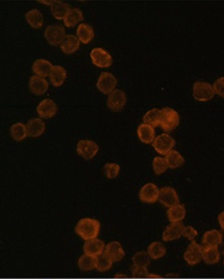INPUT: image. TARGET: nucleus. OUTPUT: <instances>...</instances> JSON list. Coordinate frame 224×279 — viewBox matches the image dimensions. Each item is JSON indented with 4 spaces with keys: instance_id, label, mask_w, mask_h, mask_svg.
<instances>
[{
    "instance_id": "1",
    "label": "nucleus",
    "mask_w": 224,
    "mask_h": 279,
    "mask_svg": "<svg viewBox=\"0 0 224 279\" xmlns=\"http://www.w3.org/2000/svg\"><path fill=\"white\" fill-rule=\"evenodd\" d=\"M76 234L85 242L97 239L100 232V222L94 218H82L75 227Z\"/></svg>"
},
{
    "instance_id": "2",
    "label": "nucleus",
    "mask_w": 224,
    "mask_h": 279,
    "mask_svg": "<svg viewBox=\"0 0 224 279\" xmlns=\"http://www.w3.org/2000/svg\"><path fill=\"white\" fill-rule=\"evenodd\" d=\"M215 90L213 85L205 81H196L193 86V97L199 102H208L213 99Z\"/></svg>"
},
{
    "instance_id": "3",
    "label": "nucleus",
    "mask_w": 224,
    "mask_h": 279,
    "mask_svg": "<svg viewBox=\"0 0 224 279\" xmlns=\"http://www.w3.org/2000/svg\"><path fill=\"white\" fill-rule=\"evenodd\" d=\"M179 124V115L171 108H164L161 110L160 127L165 132L173 131Z\"/></svg>"
},
{
    "instance_id": "4",
    "label": "nucleus",
    "mask_w": 224,
    "mask_h": 279,
    "mask_svg": "<svg viewBox=\"0 0 224 279\" xmlns=\"http://www.w3.org/2000/svg\"><path fill=\"white\" fill-rule=\"evenodd\" d=\"M203 252L204 246L193 241L184 253V259L189 265L195 266L203 260Z\"/></svg>"
},
{
    "instance_id": "5",
    "label": "nucleus",
    "mask_w": 224,
    "mask_h": 279,
    "mask_svg": "<svg viewBox=\"0 0 224 279\" xmlns=\"http://www.w3.org/2000/svg\"><path fill=\"white\" fill-rule=\"evenodd\" d=\"M175 146V140L174 138L171 137L168 133L160 134L155 138L153 141V147L154 149L162 155H167L171 150H173V147Z\"/></svg>"
},
{
    "instance_id": "6",
    "label": "nucleus",
    "mask_w": 224,
    "mask_h": 279,
    "mask_svg": "<svg viewBox=\"0 0 224 279\" xmlns=\"http://www.w3.org/2000/svg\"><path fill=\"white\" fill-rule=\"evenodd\" d=\"M126 104V95L121 89H114L108 95L107 107L113 112H120Z\"/></svg>"
},
{
    "instance_id": "7",
    "label": "nucleus",
    "mask_w": 224,
    "mask_h": 279,
    "mask_svg": "<svg viewBox=\"0 0 224 279\" xmlns=\"http://www.w3.org/2000/svg\"><path fill=\"white\" fill-rule=\"evenodd\" d=\"M117 79L110 72H102L97 81V88L104 95H110L112 91L116 89Z\"/></svg>"
},
{
    "instance_id": "8",
    "label": "nucleus",
    "mask_w": 224,
    "mask_h": 279,
    "mask_svg": "<svg viewBox=\"0 0 224 279\" xmlns=\"http://www.w3.org/2000/svg\"><path fill=\"white\" fill-rule=\"evenodd\" d=\"M45 39L48 41L49 44L53 46H59L62 44L64 41L66 35H65V30L61 26L58 25H53L49 26L46 28L44 32Z\"/></svg>"
},
{
    "instance_id": "9",
    "label": "nucleus",
    "mask_w": 224,
    "mask_h": 279,
    "mask_svg": "<svg viewBox=\"0 0 224 279\" xmlns=\"http://www.w3.org/2000/svg\"><path fill=\"white\" fill-rule=\"evenodd\" d=\"M99 146L93 140H80L77 145V152L85 159H92L98 152Z\"/></svg>"
},
{
    "instance_id": "10",
    "label": "nucleus",
    "mask_w": 224,
    "mask_h": 279,
    "mask_svg": "<svg viewBox=\"0 0 224 279\" xmlns=\"http://www.w3.org/2000/svg\"><path fill=\"white\" fill-rule=\"evenodd\" d=\"M159 188L153 183H148L144 185L139 193V198L144 203H155L159 198Z\"/></svg>"
},
{
    "instance_id": "11",
    "label": "nucleus",
    "mask_w": 224,
    "mask_h": 279,
    "mask_svg": "<svg viewBox=\"0 0 224 279\" xmlns=\"http://www.w3.org/2000/svg\"><path fill=\"white\" fill-rule=\"evenodd\" d=\"M90 56H91L93 64L99 68H107L112 64L111 55L102 48H94Z\"/></svg>"
},
{
    "instance_id": "12",
    "label": "nucleus",
    "mask_w": 224,
    "mask_h": 279,
    "mask_svg": "<svg viewBox=\"0 0 224 279\" xmlns=\"http://www.w3.org/2000/svg\"><path fill=\"white\" fill-rule=\"evenodd\" d=\"M184 225L182 222H171L167 225L162 234V240L164 242H172L178 240L183 236Z\"/></svg>"
},
{
    "instance_id": "13",
    "label": "nucleus",
    "mask_w": 224,
    "mask_h": 279,
    "mask_svg": "<svg viewBox=\"0 0 224 279\" xmlns=\"http://www.w3.org/2000/svg\"><path fill=\"white\" fill-rule=\"evenodd\" d=\"M159 202L166 206V207H171L174 205L179 204V198L176 193V191L172 187H163L160 189L159 192Z\"/></svg>"
},
{
    "instance_id": "14",
    "label": "nucleus",
    "mask_w": 224,
    "mask_h": 279,
    "mask_svg": "<svg viewBox=\"0 0 224 279\" xmlns=\"http://www.w3.org/2000/svg\"><path fill=\"white\" fill-rule=\"evenodd\" d=\"M57 105L50 99L43 100L37 107V113L43 119H50L57 113Z\"/></svg>"
},
{
    "instance_id": "15",
    "label": "nucleus",
    "mask_w": 224,
    "mask_h": 279,
    "mask_svg": "<svg viewBox=\"0 0 224 279\" xmlns=\"http://www.w3.org/2000/svg\"><path fill=\"white\" fill-rule=\"evenodd\" d=\"M223 236L217 229H211L206 231L202 238V245L205 248H218L222 244Z\"/></svg>"
},
{
    "instance_id": "16",
    "label": "nucleus",
    "mask_w": 224,
    "mask_h": 279,
    "mask_svg": "<svg viewBox=\"0 0 224 279\" xmlns=\"http://www.w3.org/2000/svg\"><path fill=\"white\" fill-rule=\"evenodd\" d=\"M106 245L103 241L99 239H93L85 242L84 244V253L86 255L92 256V257H97V256L104 253Z\"/></svg>"
},
{
    "instance_id": "17",
    "label": "nucleus",
    "mask_w": 224,
    "mask_h": 279,
    "mask_svg": "<svg viewBox=\"0 0 224 279\" xmlns=\"http://www.w3.org/2000/svg\"><path fill=\"white\" fill-rule=\"evenodd\" d=\"M104 253L108 256V257L112 260V262H119L123 259L125 252L118 242H111L108 245H106Z\"/></svg>"
},
{
    "instance_id": "18",
    "label": "nucleus",
    "mask_w": 224,
    "mask_h": 279,
    "mask_svg": "<svg viewBox=\"0 0 224 279\" xmlns=\"http://www.w3.org/2000/svg\"><path fill=\"white\" fill-rule=\"evenodd\" d=\"M29 88H30L31 92H33L34 95L42 96L48 89V82L44 77L34 75V76L30 77Z\"/></svg>"
},
{
    "instance_id": "19",
    "label": "nucleus",
    "mask_w": 224,
    "mask_h": 279,
    "mask_svg": "<svg viewBox=\"0 0 224 279\" xmlns=\"http://www.w3.org/2000/svg\"><path fill=\"white\" fill-rule=\"evenodd\" d=\"M53 65L51 64V62H49L48 60L45 59H38L33 63L32 66V70L34 71V73L38 76L41 77H46L49 76L52 69H53Z\"/></svg>"
},
{
    "instance_id": "20",
    "label": "nucleus",
    "mask_w": 224,
    "mask_h": 279,
    "mask_svg": "<svg viewBox=\"0 0 224 279\" xmlns=\"http://www.w3.org/2000/svg\"><path fill=\"white\" fill-rule=\"evenodd\" d=\"M166 214L170 222H181L186 217V207L183 204L171 206L168 208Z\"/></svg>"
},
{
    "instance_id": "21",
    "label": "nucleus",
    "mask_w": 224,
    "mask_h": 279,
    "mask_svg": "<svg viewBox=\"0 0 224 279\" xmlns=\"http://www.w3.org/2000/svg\"><path fill=\"white\" fill-rule=\"evenodd\" d=\"M138 136L142 142L146 144L153 143L155 140V129L153 126L143 123L138 128Z\"/></svg>"
},
{
    "instance_id": "22",
    "label": "nucleus",
    "mask_w": 224,
    "mask_h": 279,
    "mask_svg": "<svg viewBox=\"0 0 224 279\" xmlns=\"http://www.w3.org/2000/svg\"><path fill=\"white\" fill-rule=\"evenodd\" d=\"M80 48V40L78 37L69 35L66 36L62 44L60 45V49L65 54H73Z\"/></svg>"
},
{
    "instance_id": "23",
    "label": "nucleus",
    "mask_w": 224,
    "mask_h": 279,
    "mask_svg": "<svg viewBox=\"0 0 224 279\" xmlns=\"http://www.w3.org/2000/svg\"><path fill=\"white\" fill-rule=\"evenodd\" d=\"M27 126V131H28V136L30 137H38L42 135L45 131V123L39 119V118H34L28 121L26 124Z\"/></svg>"
},
{
    "instance_id": "24",
    "label": "nucleus",
    "mask_w": 224,
    "mask_h": 279,
    "mask_svg": "<svg viewBox=\"0 0 224 279\" xmlns=\"http://www.w3.org/2000/svg\"><path fill=\"white\" fill-rule=\"evenodd\" d=\"M77 36L83 44H89L94 39L95 33L93 28L88 24H81L77 30Z\"/></svg>"
},
{
    "instance_id": "25",
    "label": "nucleus",
    "mask_w": 224,
    "mask_h": 279,
    "mask_svg": "<svg viewBox=\"0 0 224 279\" xmlns=\"http://www.w3.org/2000/svg\"><path fill=\"white\" fill-rule=\"evenodd\" d=\"M71 10V6L62 1H53L51 5V13L56 19H64Z\"/></svg>"
},
{
    "instance_id": "26",
    "label": "nucleus",
    "mask_w": 224,
    "mask_h": 279,
    "mask_svg": "<svg viewBox=\"0 0 224 279\" xmlns=\"http://www.w3.org/2000/svg\"><path fill=\"white\" fill-rule=\"evenodd\" d=\"M49 78L53 86H61L66 78V70L62 66L55 65L49 75Z\"/></svg>"
},
{
    "instance_id": "27",
    "label": "nucleus",
    "mask_w": 224,
    "mask_h": 279,
    "mask_svg": "<svg viewBox=\"0 0 224 279\" xmlns=\"http://www.w3.org/2000/svg\"><path fill=\"white\" fill-rule=\"evenodd\" d=\"M147 253L149 254L150 258L153 260H158L164 257L166 254L165 246L160 242H153L149 245Z\"/></svg>"
},
{
    "instance_id": "28",
    "label": "nucleus",
    "mask_w": 224,
    "mask_h": 279,
    "mask_svg": "<svg viewBox=\"0 0 224 279\" xmlns=\"http://www.w3.org/2000/svg\"><path fill=\"white\" fill-rule=\"evenodd\" d=\"M25 18L33 29H40L44 24L43 14L38 9H32L28 11L25 15Z\"/></svg>"
},
{
    "instance_id": "29",
    "label": "nucleus",
    "mask_w": 224,
    "mask_h": 279,
    "mask_svg": "<svg viewBox=\"0 0 224 279\" xmlns=\"http://www.w3.org/2000/svg\"><path fill=\"white\" fill-rule=\"evenodd\" d=\"M165 159L169 169H177L185 164L184 156L176 150H171L165 156Z\"/></svg>"
},
{
    "instance_id": "30",
    "label": "nucleus",
    "mask_w": 224,
    "mask_h": 279,
    "mask_svg": "<svg viewBox=\"0 0 224 279\" xmlns=\"http://www.w3.org/2000/svg\"><path fill=\"white\" fill-rule=\"evenodd\" d=\"M160 119H161V110L152 109L145 114L143 121L145 124L151 125L153 127H157V126H160Z\"/></svg>"
},
{
    "instance_id": "31",
    "label": "nucleus",
    "mask_w": 224,
    "mask_h": 279,
    "mask_svg": "<svg viewBox=\"0 0 224 279\" xmlns=\"http://www.w3.org/2000/svg\"><path fill=\"white\" fill-rule=\"evenodd\" d=\"M151 263V258L147 252L140 251L133 255L132 264L134 268H148Z\"/></svg>"
},
{
    "instance_id": "32",
    "label": "nucleus",
    "mask_w": 224,
    "mask_h": 279,
    "mask_svg": "<svg viewBox=\"0 0 224 279\" xmlns=\"http://www.w3.org/2000/svg\"><path fill=\"white\" fill-rule=\"evenodd\" d=\"M78 266L81 271H91L96 268V257H92V256L84 254L78 260Z\"/></svg>"
},
{
    "instance_id": "33",
    "label": "nucleus",
    "mask_w": 224,
    "mask_h": 279,
    "mask_svg": "<svg viewBox=\"0 0 224 279\" xmlns=\"http://www.w3.org/2000/svg\"><path fill=\"white\" fill-rule=\"evenodd\" d=\"M84 19L83 12L78 8H72V10L66 15V17L63 19L64 25L67 28H74L78 22L82 21Z\"/></svg>"
},
{
    "instance_id": "34",
    "label": "nucleus",
    "mask_w": 224,
    "mask_h": 279,
    "mask_svg": "<svg viewBox=\"0 0 224 279\" xmlns=\"http://www.w3.org/2000/svg\"><path fill=\"white\" fill-rule=\"evenodd\" d=\"M220 260V252L218 248H205L203 252V261L208 265L218 263Z\"/></svg>"
},
{
    "instance_id": "35",
    "label": "nucleus",
    "mask_w": 224,
    "mask_h": 279,
    "mask_svg": "<svg viewBox=\"0 0 224 279\" xmlns=\"http://www.w3.org/2000/svg\"><path fill=\"white\" fill-rule=\"evenodd\" d=\"M10 136L15 141H21L28 136L27 126L22 123H15L10 127Z\"/></svg>"
},
{
    "instance_id": "36",
    "label": "nucleus",
    "mask_w": 224,
    "mask_h": 279,
    "mask_svg": "<svg viewBox=\"0 0 224 279\" xmlns=\"http://www.w3.org/2000/svg\"><path fill=\"white\" fill-rule=\"evenodd\" d=\"M113 262L108 257V256L103 253L96 257V270L99 272H106L112 268Z\"/></svg>"
},
{
    "instance_id": "37",
    "label": "nucleus",
    "mask_w": 224,
    "mask_h": 279,
    "mask_svg": "<svg viewBox=\"0 0 224 279\" xmlns=\"http://www.w3.org/2000/svg\"><path fill=\"white\" fill-rule=\"evenodd\" d=\"M152 166H153L154 173L156 175H162L168 169V165H167V162H166V159L164 157H159V156L154 157L153 162H152Z\"/></svg>"
},
{
    "instance_id": "38",
    "label": "nucleus",
    "mask_w": 224,
    "mask_h": 279,
    "mask_svg": "<svg viewBox=\"0 0 224 279\" xmlns=\"http://www.w3.org/2000/svg\"><path fill=\"white\" fill-rule=\"evenodd\" d=\"M120 171V167L117 164H113V162H110V164H106L104 166V174L108 179H115Z\"/></svg>"
},
{
    "instance_id": "39",
    "label": "nucleus",
    "mask_w": 224,
    "mask_h": 279,
    "mask_svg": "<svg viewBox=\"0 0 224 279\" xmlns=\"http://www.w3.org/2000/svg\"><path fill=\"white\" fill-rule=\"evenodd\" d=\"M183 236L190 240L191 242H193L195 240V238L198 236V231L195 227L191 226V225H188V226H185L184 227V230H183Z\"/></svg>"
},
{
    "instance_id": "40",
    "label": "nucleus",
    "mask_w": 224,
    "mask_h": 279,
    "mask_svg": "<svg viewBox=\"0 0 224 279\" xmlns=\"http://www.w3.org/2000/svg\"><path fill=\"white\" fill-rule=\"evenodd\" d=\"M213 88L215 90V94L220 96L221 98H224V76L219 77L215 80L213 84Z\"/></svg>"
},
{
    "instance_id": "41",
    "label": "nucleus",
    "mask_w": 224,
    "mask_h": 279,
    "mask_svg": "<svg viewBox=\"0 0 224 279\" xmlns=\"http://www.w3.org/2000/svg\"><path fill=\"white\" fill-rule=\"evenodd\" d=\"M132 276L137 278H143V277H148V269L147 268H133L132 270Z\"/></svg>"
},
{
    "instance_id": "42",
    "label": "nucleus",
    "mask_w": 224,
    "mask_h": 279,
    "mask_svg": "<svg viewBox=\"0 0 224 279\" xmlns=\"http://www.w3.org/2000/svg\"><path fill=\"white\" fill-rule=\"evenodd\" d=\"M218 222L220 224V227L224 230V211L219 213V215H218Z\"/></svg>"
},
{
    "instance_id": "43",
    "label": "nucleus",
    "mask_w": 224,
    "mask_h": 279,
    "mask_svg": "<svg viewBox=\"0 0 224 279\" xmlns=\"http://www.w3.org/2000/svg\"><path fill=\"white\" fill-rule=\"evenodd\" d=\"M149 278H152V277H156V278H159L160 277V275H155V274H149V276H148Z\"/></svg>"
},
{
    "instance_id": "44",
    "label": "nucleus",
    "mask_w": 224,
    "mask_h": 279,
    "mask_svg": "<svg viewBox=\"0 0 224 279\" xmlns=\"http://www.w3.org/2000/svg\"><path fill=\"white\" fill-rule=\"evenodd\" d=\"M223 263H224V262H223Z\"/></svg>"
}]
</instances>
